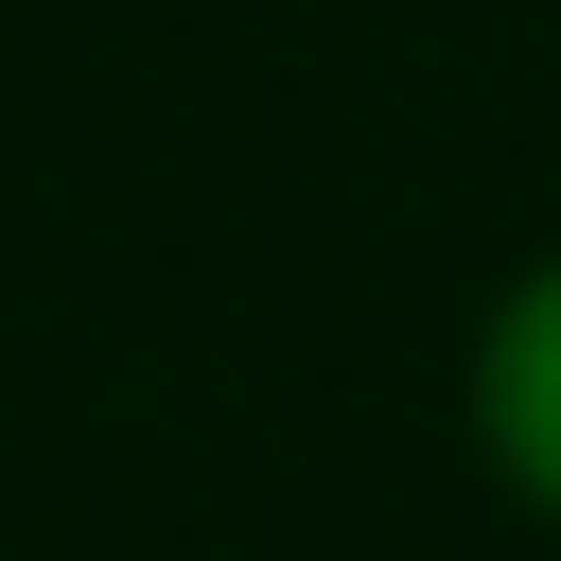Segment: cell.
I'll return each mask as SVG.
<instances>
[{"instance_id": "obj_1", "label": "cell", "mask_w": 561, "mask_h": 561, "mask_svg": "<svg viewBox=\"0 0 561 561\" xmlns=\"http://www.w3.org/2000/svg\"><path fill=\"white\" fill-rule=\"evenodd\" d=\"M491 438H508V473L561 508V263L508 298V333H491Z\"/></svg>"}]
</instances>
